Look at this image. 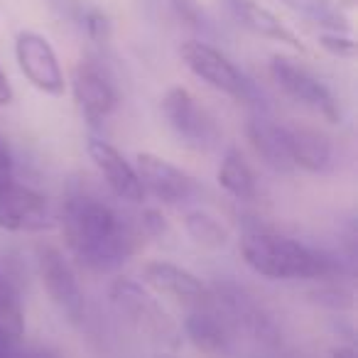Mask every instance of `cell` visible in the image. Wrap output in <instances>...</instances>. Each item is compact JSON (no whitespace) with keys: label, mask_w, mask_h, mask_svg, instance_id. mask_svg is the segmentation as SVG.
Masks as SVG:
<instances>
[{"label":"cell","mask_w":358,"mask_h":358,"mask_svg":"<svg viewBox=\"0 0 358 358\" xmlns=\"http://www.w3.org/2000/svg\"><path fill=\"white\" fill-rule=\"evenodd\" d=\"M62 231L71 255L91 273H113L138 248V234L103 199L71 192L62 206Z\"/></svg>","instance_id":"obj_1"},{"label":"cell","mask_w":358,"mask_h":358,"mask_svg":"<svg viewBox=\"0 0 358 358\" xmlns=\"http://www.w3.org/2000/svg\"><path fill=\"white\" fill-rule=\"evenodd\" d=\"M243 263L268 280H319L334 273V263L319 250L280 234H248L241 241Z\"/></svg>","instance_id":"obj_2"},{"label":"cell","mask_w":358,"mask_h":358,"mask_svg":"<svg viewBox=\"0 0 358 358\" xmlns=\"http://www.w3.org/2000/svg\"><path fill=\"white\" fill-rule=\"evenodd\" d=\"M108 297L115 312L148 341L167 348H177L182 343L179 324L140 282L130 278H115L108 287Z\"/></svg>","instance_id":"obj_3"},{"label":"cell","mask_w":358,"mask_h":358,"mask_svg":"<svg viewBox=\"0 0 358 358\" xmlns=\"http://www.w3.org/2000/svg\"><path fill=\"white\" fill-rule=\"evenodd\" d=\"M179 57L187 64V69L194 76H199L204 84H209L211 89L221 91L236 101H245V103L255 101L258 91L250 84V79L216 47L199 40H189L179 47Z\"/></svg>","instance_id":"obj_4"},{"label":"cell","mask_w":358,"mask_h":358,"mask_svg":"<svg viewBox=\"0 0 358 358\" xmlns=\"http://www.w3.org/2000/svg\"><path fill=\"white\" fill-rule=\"evenodd\" d=\"M37 273H40L42 287L50 294L55 307L64 314L66 322L81 324L86 317V297L79 285V278L71 270L69 260L59 248L50 243L37 245Z\"/></svg>","instance_id":"obj_5"},{"label":"cell","mask_w":358,"mask_h":358,"mask_svg":"<svg viewBox=\"0 0 358 358\" xmlns=\"http://www.w3.org/2000/svg\"><path fill=\"white\" fill-rule=\"evenodd\" d=\"M162 115L177 138L194 150H209L219 143L221 130L214 115L185 86H172L162 99Z\"/></svg>","instance_id":"obj_6"},{"label":"cell","mask_w":358,"mask_h":358,"mask_svg":"<svg viewBox=\"0 0 358 358\" xmlns=\"http://www.w3.org/2000/svg\"><path fill=\"white\" fill-rule=\"evenodd\" d=\"M270 76L273 81L297 103L307 106L309 110L319 113L329 123H341V110H338V101L329 91L327 84L317 79L309 69L302 64L287 59V57L275 55L270 59Z\"/></svg>","instance_id":"obj_7"},{"label":"cell","mask_w":358,"mask_h":358,"mask_svg":"<svg viewBox=\"0 0 358 358\" xmlns=\"http://www.w3.org/2000/svg\"><path fill=\"white\" fill-rule=\"evenodd\" d=\"M15 59L25 79L47 96H64L66 81L59 57L45 35L22 30L15 37Z\"/></svg>","instance_id":"obj_8"},{"label":"cell","mask_w":358,"mask_h":358,"mask_svg":"<svg viewBox=\"0 0 358 358\" xmlns=\"http://www.w3.org/2000/svg\"><path fill=\"white\" fill-rule=\"evenodd\" d=\"M214 299L221 304L224 309V322L229 324V329H236V331H243L245 336L255 338V341L263 343H278L280 334L278 327L273 324L270 314L250 297L245 289H241L238 285L224 282L214 289Z\"/></svg>","instance_id":"obj_9"},{"label":"cell","mask_w":358,"mask_h":358,"mask_svg":"<svg viewBox=\"0 0 358 358\" xmlns=\"http://www.w3.org/2000/svg\"><path fill=\"white\" fill-rule=\"evenodd\" d=\"M138 179L143 185V192L152 194L162 204H185L199 194V185L194 182L192 174L185 169L174 167L172 162L157 157L152 152L138 155Z\"/></svg>","instance_id":"obj_10"},{"label":"cell","mask_w":358,"mask_h":358,"mask_svg":"<svg viewBox=\"0 0 358 358\" xmlns=\"http://www.w3.org/2000/svg\"><path fill=\"white\" fill-rule=\"evenodd\" d=\"M143 280L155 292L164 294V297L174 299L179 304H185L192 312L209 309L214 304L211 289L194 273H189L187 268H179L174 263H167V260H152V263L145 265Z\"/></svg>","instance_id":"obj_11"},{"label":"cell","mask_w":358,"mask_h":358,"mask_svg":"<svg viewBox=\"0 0 358 358\" xmlns=\"http://www.w3.org/2000/svg\"><path fill=\"white\" fill-rule=\"evenodd\" d=\"M52 226L50 206L42 194L30 187L10 182L0 189V229L6 231H45Z\"/></svg>","instance_id":"obj_12"},{"label":"cell","mask_w":358,"mask_h":358,"mask_svg":"<svg viewBox=\"0 0 358 358\" xmlns=\"http://www.w3.org/2000/svg\"><path fill=\"white\" fill-rule=\"evenodd\" d=\"M89 157L96 164V169L101 172L103 182L108 185V189L113 192L118 199L130 201V204H140L145 196L143 185H140L138 172L135 167L113 148L110 143L101 138H89Z\"/></svg>","instance_id":"obj_13"},{"label":"cell","mask_w":358,"mask_h":358,"mask_svg":"<svg viewBox=\"0 0 358 358\" xmlns=\"http://www.w3.org/2000/svg\"><path fill=\"white\" fill-rule=\"evenodd\" d=\"M71 89H74L76 106L89 120L108 118L113 113L115 103H118V94H115L113 84L94 62H79L76 64Z\"/></svg>","instance_id":"obj_14"},{"label":"cell","mask_w":358,"mask_h":358,"mask_svg":"<svg viewBox=\"0 0 358 358\" xmlns=\"http://www.w3.org/2000/svg\"><path fill=\"white\" fill-rule=\"evenodd\" d=\"M231 17L238 22L241 27H245L248 32L258 37H265V40L280 42V45H287L297 52H307V45L280 20L275 13H270L268 8L258 6L255 0H221Z\"/></svg>","instance_id":"obj_15"},{"label":"cell","mask_w":358,"mask_h":358,"mask_svg":"<svg viewBox=\"0 0 358 358\" xmlns=\"http://www.w3.org/2000/svg\"><path fill=\"white\" fill-rule=\"evenodd\" d=\"M185 334L192 346L206 358H231L234 353V336L224 317L211 309H196L185 319Z\"/></svg>","instance_id":"obj_16"},{"label":"cell","mask_w":358,"mask_h":358,"mask_svg":"<svg viewBox=\"0 0 358 358\" xmlns=\"http://www.w3.org/2000/svg\"><path fill=\"white\" fill-rule=\"evenodd\" d=\"M245 135H248L255 155L268 167H273L275 172H292L294 169L292 159H289L287 130H285V125L273 123V120L263 118V115H255V118H250L245 123Z\"/></svg>","instance_id":"obj_17"},{"label":"cell","mask_w":358,"mask_h":358,"mask_svg":"<svg viewBox=\"0 0 358 358\" xmlns=\"http://www.w3.org/2000/svg\"><path fill=\"white\" fill-rule=\"evenodd\" d=\"M285 130H287L289 159L294 167L312 174L327 172L331 164V143L327 135L307 125H285Z\"/></svg>","instance_id":"obj_18"},{"label":"cell","mask_w":358,"mask_h":358,"mask_svg":"<svg viewBox=\"0 0 358 358\" xmlns=\"http://www.w3.org/2000/svg\"><path fill=\"white\" fill-rule=\"evenodd\" d=\"M219 185L236 196L238 201H248L258 194V185H255V174L250 164L245 162L243 152L238 148H229L221 159L219 167Z\"/></svg>","instance_id":"obj_19"},{"label":"cell","mask_w":358,"mask_h":358,"mask_svg":"<svg viewBox=\"0 0 358 358\" xmlns=\"http://www.w3.org/2000/svg\"><path fill=\"white\" fill-rule=\"evenodd\" d=\"M25 336V312L17 287L10 280L0 278V338L8 343H20Z\"/></svg>","instance_id":"obj_20"},{"label":"cell","mask_w":358,"mask_h":358,"mask_svg":"<svg viewBox=\"0 0 358 358\" xmlns=\"http://www.w3.org/2000/svg\"><path fill=\"white\" fill-rule=\"evenodd\" d=\"M285 8L299 13L302 17H307L309 22L324 27L329 32H346L348 20L343 17L341 8L334 6L331 0H278Z\"/></svg>","instance_id":"obj_21"},{"label":"cell","mask_w":358,"mask_h":358,"mask_svg":"<svg viewBox=\"0 0 358 358\" xmlns=\"http://www.w3.org/2000/svg\"><path fill=\"white\" fill-rule=\"evenodd\" d=\"M185 229L189 238L201 248H224L229 243V231L226 226L209 211H189L185 216Z\"/></svg>","instance_id":"obj_22"},{"label":"cell","mask_w":358,"mask_h":358,"mask_svg":"<svg viewBox=\"0 0 358 358\" xmlns=\"http://www.w3.org/2000/svg\"><path fill=\"white\" fill-rule=\"evenodd\" d=\"M319 47L327 50L329 55L341 57V59L356 57V42H353V37L343 35V32H322L319 35Z\"/></svg>","instance_id":"obj_23"},{"label":"cell","mask_w":358,"mask_h":358,"mask_svg":"<svg viewBox=\"0 0 358 358\" xmlns=\"http://www.w3.org/2000/svg\"><path fill=\"white\" fill-rule=\"evenodd\" d=\"M172 6V13L177 15L179 22H185L187 27H194V30H201L206 25L204 10L196 0H169Z\"/></svg>","instance_id":"obj_24"},{"label":"cell","mask_w":358,"mask_h":358,"mask_svg":"<svg viewBox=\"0 0 358 358\" xmlns=\"http://www.w3.org/2000/svg\"><path fill=\"white\" fill-rule=\"evenodd\" d=\"M81 22H84L86 35H89L94 42L103 45V42L108 40L110 25H108V17H106L101 10H96V8H91V10H84V13H81Z\"/></svg>","instance_id":"obj_25"},{"label":"cell","mask_w":358,"mask_h":358,"mask_svg":"<svg viewBox=\"0 0 358 358\" xmlns=\"http://www.w3.org/2000/svg\"><path fill=\"white\" fill-rule=\"evenodd\" d=\"M42 3H45L59 20H66V22H79L81 13H84L81 0H42Z\"/></svg>","instance_id":"obj_26"},{"label":"cell","mask_w":358,"mask_h":358,"mask_svg":"<svg viewBox=\"0 0 358 358\" xmlns=\"http://www.w3.org/2000/svg\"><path fill=\"white\" fill-rule=\"evenodd\" d=\"M140 229L148 236H162L164 231H167V221H164V216L159 214V211L145 209L143 214H140Z\"/></svg>","instance_id":"obj_27"},{"label":"cell","mask_w":358,"mask_h":358,"mask_svg":"<svg viewBox=\"0 0 358 358\" xmlns=\"http://www.w3.org/2000/svg\"><path fill=\"white\" fill-rule=\"evenodd\" d=\"M317 299L322 304H329L334 309H343V307H351V292L341 287H331V289H319Z\"/></svg>","instance_id":"obj_28"},{"label":"cell","mask_w":358,"mask_h":358,"mask_svg":"<svg viewBox=\"0 0 358 358\" xmlns=\"http://www.w3.org/2000/svg\"><path fill=\"white\" fill-rule=\"evenodd\" d=\"M10 182H15V177H13V155L8 143L0 138V189L8 187Z\"/></svg>","instance_id":"obj_29"},{"label":"cell","mask_w":358,"mask_h":358,"mask_svg":"<svg viewBox=\"0 0 358 358\" xmlns=\"http://www.w3.org/2000/svg\"><path fill=\"white\" fill-rule=\"evenodd\" d=\"M13 99H15V91H13L10 81H8V76L3 74V69H0V106L13 103Z\"/></svg>","instance_id":"obj_30"},{"label":"cell","mask_w":358,"mask_h":358,"mask_svg":"<svg viewBox=\"0 0 358 358\" xmlns=\"http://www.w3.org/2000/svg\"><path fill=\"white\" fill-rule=\"evenodd\" d=\"M15 358H59V356L55 351H50V348H27V351L17 348Z\"/></svg>","instance_id":"obj_31"},{"label":"cell","mask_w":358,"mask_h":358,"mask_svg":"<svg viewBox=\"0 0 358 358\" xmlns=\"http://www.w3.org/2000/svg\"><path fill=\"white\" fill-rule=\"evenodd\" d=\"M17 343H8L6 338H0V358H15Z\"/></svg>","instance_id":"obj_32"},{"label":"cell","mask_w":358,"mask_h":358,"mask_svg":"<svg viewBox=\"0 0 358 358\" xmlns=\"http://www.w3.org/2000/svg\"><path fill=\"white\" fill-rule=\"evenodd\" d=\"M331 358H358L356 351H353L351 346H338L331 351Z\"/></svg>","instance_id":"obj_33"},{"label":"cell","mask_w":358,"mask_h":358,"mask_svg":"<svg viewBox=\"0 0 358 358\" xmlns=\"http://www.w3.org/2000/svg\"><path fill=\"white\" fill-rule=\"evenodd\" d=\"M157 358H177V356H169V353H162V356H157Z\"/></svg>","instance_id":"obj_34"}]
</instances>
